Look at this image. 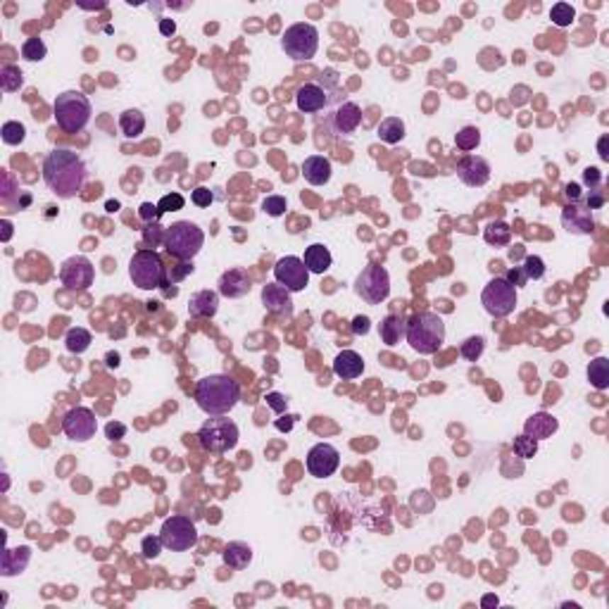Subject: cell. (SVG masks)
I'll list each match as a JSON object with an SVG mask.
<instances>
[{
	"label": "cell",
	"instance_id": "4dcf8cb0",
	"mask_svg": "<svg viewBox=\"0 0 609 609\" xmlns=\"http://www.w3.org/2000/svg\"><path fill=\"white\" fill-rule=\"evenodd\" d=\"M376 133H379V138L384 140V143L396 145V143H400V140L405 138V122L400 117H386L384 122L379 124Z\"/></svg>",
	"mask_w": 609,
	"mask_h": 609
},
{
	"label": "cell",
	"instance_id": "484cf974",
	"mask_svg": "<svg viewBox=\"0 0 609 609\" xmlns=\"http://www.w3.org/2000/svg\"><path fill=\"white\" fill-rule=\"evenodd\" d=\"M219 310V293L217 291H198L189 300L191 317H214Z\"/></svg>",
	"mask_w": 609,
	"mask_h": 609
},
{
	"label": "cell",
	"instance_id": "74e56055",
	"mask_svg": "<svg viewBox=\"0 0 609 609\" xmlns=\"http://www.w3.org/2000/svg\"><path fill=\"white\" fill-rule=\"evenodd\" d=\"M484 350H486V340L481 338V336L466 338L464 343L459 345V354L466 359V362H479L481 354H484Z\"/></svg>",
	"mask_w": 609,
	"mask_h": 609
},
{
	"label": "cell",
	"instance_id": "ba28073f",
	"mask_svg": "<svg viewBox=\"0 0 609 609\" xmlns=\"http://www.w3.org/2000/svg\"><path fill=\"white\" fill-rule=\"evenodd\" d=\"M238 438H240V431H238L236 421L229 419L226 414L210 417L198 431L200 445H203L207 452H229L238 445Z\"/></svg>",
	"mask_w": 609,
	"mask_h": 609
},
{
	"label": "cell",
	"instance_id": "91938a15",
	"mask_svg": "<svg viewBox=\"0 0 609 609\" xmlns=\"http://www.w3.org/2000/svg\"><path fill=\"white\" fill-rule=\"evenodd\" d=\"M607 140H609L607 136L600 138V157H602V160H609V155H607Z\"/></svg>",
	"mask_w": 609,
	"mask_h": 609
},
{
	"label": "cell",
	"instance_id": "5bb4252c",
	"mask_svg": "<svg viewBox=\"0 0 609 609\" xmlns=\"http://www.w3.org/2000/svg\"><path fill=\"white\" fill-rule=\"evenodd\" d=\"M274 279H276V284L284 286L286 291L300 293L310 284V272H307L303 259L296 255H289V257H281L279 262L274 264Z\"/></svg>",
	"mask_w": 609,
	"mask_h": 609
},
{
	"label": "cell",
	"instance_id": "3957f363",
	"mask_svg": "<svg viewBox=\"0 0 609 609\" xmlns=\"http://www.w3.org/2000/svg\"><path fill=\"white\" fill-rule=\"evenodd\" d=\"M407 343L419 354H436L445 343V321L440 314L419 312L407 321Z\"/></svg>",
	"mask_w": 609,
	"mask_h": 609
},
{
	"label": "cell",
	"instance_id": "44dd1931",
	"mask_svg": "<svg viewBox=\"0 0 609 609\" xmlns=\"http://www.w3.org/2000/svg\"><path fill=\"white\" fill-rule=\"evenodd\" d=\"M296 103L300 112L314 115V112H321L326 107V103H329V93L321 89L319 84H305V86H300L296 93Z\"/></svg>",
	"mask_w": 609,
	"mask_h": 609
},
{
	"label": "cell",
	"instance_id": "f5cc1de1",
	"mask_svg": "<svg viewBox=\"0 0 609 609\" xmlns=\"http://www.w3.org/2000/svg\"><path fill=\"white\" fill-rule=\"evenodd\" d=\"M0 179H3V193H0V196H3V200H10V196H12V191H15V179H12V174L5 169L3 174H0Z\"/></svg>",
	"mask_w": 609,
	"mask_h": 609
},
{
	"label": "cell",
	"instance_id": "8d00e7d4",
	"mask_svg": "<svg viewBox=\"0 0 609 609\" xmlns=\"http://www.w3.org/2000/svg\"><path fill=\"white\" fill-rule=\"evenodd\" d=\"M45 55H48V48H45L43 38H26L22 43V57L26 62H41Z\"/></svg>",
	"mask_w": 609,
	"mask_h": 609
},
{
	"label": "cell",
	"instance_id": "e575fe53",
	"mask_svg": "<svg viewBox=\"0 0 609 609\" xmlns=\"http://www.w3.org/2000/svg\"><path fill=\"white\" fill-rule=\"evenodd\" d=\"M24 84V74L22 69L15 65H5L3 69H0V89H3L5 93H15L22 89Z\"/></svg>",
	"mask_w": 609,
	"mask_h": 609
},
{
	"label": "cell",
	"instance_id": "9f6ffc18",
	"mask_svg": "<svg viewBox=\"0 0 609 609\" xmlns=\"http://www.w3.org/2000/svg\"><path fill=\"white\" fill-rule=\"evenodd\" d=\"M564 196L569 198V203H579V200H581V186L579 184H566L564 186Z\"/></svg>",
	"mask_w": 609,
	"mask_h": 609
},
{
	"label": "cell",
	"instance_id": "8992f818",
	"mask_svg": "<svg viewBox=\"0 0 609 609\" xmlns=\"http://www.w3.org/2000/svg\"><path fill=\"white\" fill-rule=\"evenodd\" d=\"M205 243V233L198 224L189 222H174L172 226H167L164 231V245L169 250V255H174L181 262H189L200 252V247Z\"/></svg>",
	"mask_w": 609,
	"mask_h": 609
},
{
	"label": "cell",
	"instance_id": "7c38bea8",
	"mask_svg": "<svg viewBox=\"0 0 609 609\" xmlns=\"http://www.w3.org/2000/svg\"><path fill=\"white\" fill-rule=\"evenodd\" d=\"M354 293L362 300H367L369 305H381L391 296V276H388V272L379 264L364 267L362 274L354 281Z\"/></svg>",
	"mask_w": 609,
	"mask_h": 609
},
{
	"label": "cell",
	"instance_id": "680465c9",
	"mask_svg": "<svg viewBox=\"0 0 609 609\" xmlns=\"http://www.w3.org/2000/svg\"><path fill=\"white\" fill-rule=\"evenodd\" d=\"M481 605H484V607H498V598H495V595H486V598L481 600Z\"/></svg>",
	"mask_w": 609,
	"mask_h": 609
},
{
	"label": "cell",
	"instance_id": "e0dca14e",
	"mask_svg": "<svg viewBox=\"0 0 609 609\" xmlns=\"http://www.w3.org/2000/svg\"><path fill=\"white\" fill-rule=\"evenodd\" d=\"M457 177L464 186L481 189L491 181V164L479 155H466L457 162Z\"/></svg>",
	"mask_w": 609,
	"mask_h": 609
},
{
	"label": "cell",
	"instance_id": "ab89813d",
	"mask_svg": "<svg viewBox=\"0 0 609 609\" xmlns=\"http://www.w3.org/2000/svg\"><path fill=\"white\" fill-rule=\"evenodd\" d=\"M0 136H3V143L8 145H19L24 143L26 138V129L22 122H5L3 129H0Z\"/></svg>",
	"mask_w": 609,
	"mask_h": 609
},
{
	"label": "cell",
	"instance_id": "f546056e",
	"mask_svg": "<svg viewBox=\"0 0 609 609\" xmlns=\"http://www.w3.org/2000/svg\"><path fill=\"white\" fill-rule=\"evenodd\" d=\"M119 129L126 138H138L145 131V117L140 110H124L119 115Z\"/></svg>",
	"mask_w": 609,
	"mask_h": 609
},
{
	"label": "cell",
	"instance_id": "d4e9b609",
	"mask_svg": "<svg viewBox=\"0 0 609 609\" xmlns=\"http://www.w3.org/2000/svg\"><path fill=\"white\" fill-rule=\"evenodd\" d=\"M31 559V547L22 545V547H8L3 552V559H0V574L3 576H17L22 574L26 566H29Z\"/></svg>",
	"mask_w": 609,
	"mask_h": 609
},
{
	"label": "cell",
	"instance_id": "7402d4cb",
	"mask_svg": "<svg viewBox=\"0 0 609 609\" xmlns=\"http://www.w3.org/2000/svg\"><path fill=\"white\" fill-rule=\"evenodd\" d=\"M362 371H364V359H362V354L354 350L338 352L336 359H333V374L343 381H352V379L362 376Z\"/></svg>",
	"mask_w": 609,
	"mask_h": 609
},
{
	"label": "cell",
	"instance_id": "d6a6232c",
	"mask_svg": "<svg viewBox=\"0 0 609 609\" xmlns=\"http://www.w3.org/2000/svg\"><path fill=\"white\" fill-rule=\"evenodd\" d=\"M484 238L488 245H495V247H505L507 243L512 240V229L510 224L498 219V222H491L484 229Z\"/></svg>",
	"mask_w": 609,
	"mask_h": 609
},
{
	"label": "cell",
	"instance_id": "603a6c76",
	"mask_svg": "<svg viewBox=\"0 0 609 609\" xmlns=\"http://www.w3.org/2000/svg\"><path fill=\"white\" fill-rule=\"evenodd\" d=\"M559 428V421L547 412H535L531 417L526 419L524 424V433L531 436L535 440H545V438H552Z\"/></svg>",
	"mask_w": 609,
	"mask_h": 609
},
{
	"label": "cell",
	"instance_id": "816d5d0a",
	"mask_svg": "<svg viewBox=\"0 0 609 609\" xmlns=\"http://www.w3.org/2000/svg\"><path fill=\"white\" fill-rule=\"evenodd\" d=\"M267 405H269L274 412H286V407H289V400L281 396V393H269V396H267Z\"/></svg>",
	"mask_w": 609,
	"mask_h": 609
},
{
	"label": "cell",
	"instance_id": "11a10c76",
	"mask_svg": "<svg viewBox=\"0 0 609 609\" xmlns=\"http://www.w3.org/2000/svg\"><path fill=\"white\" fill-rule=\"evenodd\" d=\"M602 205H605V193H602L600 189H593V191H591V198H588V205H586V207H588V210L593 212V210H598V207H602Z\"/></svg>",
	"mask_w": 609,
	"mask_h": 609
},
{
	"label": "cell",
	"instance_id": "ffe728a7",
	"mask_svg": "<svg viewBox=\"0 0 609 609\" xmlns=\"http://www.w3.org/2000/svg\"><path fill=\"white\" fill-rule=\"evenodd\" d=\"M262 305L272 314H279V317H291L293 314L291 291H286L281 284H267L264 286L262 289Z\"/></svg>",
	"mask_w": 609,
	"mask_h": 609
},
{
	"label": "cell",
	"instance_id": "6da1fadb",
	"mask_svg": "<svg viewBox=\"0 0 609 609\" xmlns=\"http://www.w3.org/2000/svg\"><path fill=\"white\" fill-rule=\"evenodd\" d=\"M86 164L72 150H52L43 160V181L57 198H77L86 184Z\"/></svg>",
	"mask_w": 609,
	"mask_h": 609
},
{
	"label": "cell",
	"instance_id": "f35d334b",
	"mask_svg": "<svg viewBox=\"0 0 609 609\" xmlns=\"http://www.w3.org/2000/svg\"><path fill=\"white\" fill-rule=\"evenodd\" d=\"M512 450H514V454H517V457H521V459H531L533 454L538 452V440L531 438V436H526V433H521V436L514 438Z\"/></svg>",
	"mask_w": 609,
	"mask_h": 609
},
{
	"label": "cell",
	"instance_id": "b9f144b4",
	"mask_svg": "<svg viewBox=\"0 0 609 609\" xmlns=\"http://www.w3.org/2000/svg\"><path fill=\"white\" fill-rule=\"evenodd\" d=\"M550 19L557 26H571V22L576 19V10H574L569 3H557V5H552Z\"/></svg>",
	"mask_w": 609,
	"mask_h": 609
},
{
	"label": "cell",
	"instance_id": "7a4b0ae2",
	"mask_svg": "<svg viewBox=\"0 0 609 609\" xmlns=\"http://www.w3.org/2000/svg\"><path fill=\"white\" fill-rule=\"evenodd\" d=\"M196 403L205 414H229L240 400V386L226 374H210L196 384Z\"/></svg>",
	"mask_w": 609,
	"mask_h": 609
},
{
	"label": "cell",
	"instance_id": "60d3db41",
	"mask_svg": "<svg viewBox=\"0 0 609 609\" xmlns=\"http://www.w3.org/2000/svg\"><path fill=\"white\" fill-rule=\"evenodd\" d=\"M521 272H524L526 281H538L545 276V262L538 255H526L524 264H521Z\"/></svg>",
	"mask_w": 609,
	"mask_h": 609
},
{
	"label": "cell",
	"instance_id": "83f0119b",
	"mask_svg": "<svg viewBox=\"0 0 609 609\" xmlns=\"http://www.w3.org/2000/svg\"><path fill=\"white\" fill-rule=\"evenodd\" d=\"M407 333V321L400 314H388L379 324V336L386 345H398Z\"/></svg>",
	"mask_w": 609,
	"mask_h": 609
},
{
	"label": "cell",
	"instance_id": "cb8c5ba5",
	"mask_svg": "<svg viewBox=\"0 0 609 609\" xmlns=\"http://www.w3.org/2000/svg\"><path fill=\"white\" fill-rule=\"evenodd\" d=\"M333 167L324 155H312L303 162V177L307 184L312 186H326L331 181Z\"/></svg>",
	"mask_w": 609,
	"mask_h": 609
},
{
	"label": "cell",
	"instance_id": "db71d44e",
	"mask_svg": "<svg viewBox=\"0 0 609 609\" xmlns=\"http://www.w3.org/2000/svg\"><path fill=\"white\" fill-rule=\"evenodd\" d=\"M583 181L591 186V191L593 189H598L600 186V181H602V174H600V169H595V167H588V169L583 172Z\"/></svg>",
	"mask_w": 609,
	"mask_h": 609
},
{
	"label": "cell",
	"instance_id": "6125c7cd",
	"mask_svg": "<svg viewBox=\"0 0 609 609\" xmlns=\"http://www.w3.org/2000/svg\"><path fill=\"white\" fill-rule=\"evenodd\" d=\"M107 210H110V212L119 210V203H112V200H110V203H107Z\"/></svg>",
	"mask_w": 609,
	"mask_h": 609
},
{
	"label": "cell",
	"instance_id": "8fae6325",
	"mask_svg": "<svg viewBox=\"0 0 609 609\" xmlns=\"http://www.w3.org/2000/svg\"><path fill=\"white\" fill-rule=\"evenodd\" d=\"M160 540L167 550L172 552H186L198 545V528L189 517H169L160 528Z\"/></svg>",
	"mask_w": 609,
	"mask_h": 609
},
{
	"label": "cell",
	"instance_id": "bcb514c9",
	"mask_svg": "<svg viewBox=\"0 0 609 609\" xmlns=\"http://www.w3.org/2000/svg\"><path fill=\"white\" fill-rule=\"evenodd\" d=\"M191 200H193V205H198V207H210L214 203V193L207 189V186H198V189L191 193Z\"/></svg>",
	"mask_w": 609,
	"mask_h": 609
},
{
	"label": "cell",
	"instance_id": "30bf717a",
	"mask_svg": "<svg viewBox=\"0 0 609 609\" xmlns=\"http://www.w3.org/2000/svg\"><path fill=\"white\" fill-rule=\"evenodd\" d=\"M481 303L491 317H510L517 307V289L505 276H495L486 284L484 293H481Z\"/></svg>",
	"mask_w": 609,
	"mask_h": 609
},
{
	"label": "cell",
	"instance_id": "f6af8a7d",
	"mask_svg": "<svg viewBox=\"0 0 609 609\" xmlns=\"http://www.w3.org/2000/svg\"><path fill=\"white\" fill-rule=\"evenodd\" d=\"M184 205H186V200H184V196L181 193H169V196H164L162 200H160L157 203V207H160V212H177V210H184Z\"/></svg>",
	"mask_w": 609,
	"mask_h": 609
},
{
	"label": "cell",
	"instance_id": "9c48e42d",
	"mask_svg": "<svg viewBox=\"0 0 609 609\" xmlns=\"http://www.w3.org/2000/svg\"><path fill=\"white\" fill-rule=\"evenodd\" d=\"M281 48L286 50V55L293 57L296 62H303V60H312L317 55L319 48V31L314 24L307 22H298L289 26L281 36Z\"/></svg>",
	"mask_w": 609,
	"mask_h": 609
},
{
	"label": "cell",
	"instance_id": "2e32d148",
	"mask_svg": "<svg viewBox=\"0 0 609 609\" xmlns=\"http://www.w3.org/2000/svg\"><path fill=\"white\" fill-rule=\"evenodd\" d=\"M340 464V452L331 443H317L307 452V471L314 479H329Z\"/></svg>",
	"mask_w": 609,
	"mask_h": 609
},
{
	"label": "cell",
	"instance_id": "5b68a950",
	"mask_svg": "<svg viewBox=\"0 0 609 609\" xmlns=\"http://www.w3.org/2000/svg\"><path fill=\"white\" fill-rule=\"evenodd\" d=\"M362 124L359 105L345 96V91H331L329 103L324 107V126L333 136H350Z\"/></svg>",
	"mask_w": 609,
	"mask_h": 609
},
{
	"label": "cell",
	"instance_id": "681fc988",
	"mask_svg": "<svg viewBox=\"0 0 609 609\" xmlns=\"http://www.w3.org/2000/svg\"><path fill=\"white\" fill-rule=\"evenodd\" d=\"M105 436L115 443V440H122L126 436V426L122 424V421H110V424L105 426Z\"/></svg>",
	"mask_w": 609,
	"mask_h": 609
},
{
	"label": "cell",
	"instance_id": "7dc6e473",
	"mask_svg": "<svg viewBox=\"0 0 609 609\" xmlns=\"http://www.w3.org/2000/svg\"><path fill=\"white\" fill-rule=\"evenodd\" d=\"M319 86L326 93L338 91L340 89V86H338V72L336 69H324V72H321V77H319Z\"/></svg>",
	"mask_w": 609,
	"mask_h": 609
},
{
	"label": "cell",
	"instance_id": "c3c4849f",
	"mask_svg": "<svg viewBox=\"0 0 609 609\" xmlns=\"http://www.w3.org/2000/svg\"><path fill=\"white\" fill-rule=\"evenodd\" d=\"M138 217L143 219L145 224H157V219L162 217V212H160V207H157V205H152V203H143V205H140V210H138Z\"/></svg>",
	"mask_w": 609,
	"mask_h": 609
},
{
	"label": "cell",
	"instance_id": "836d02e7",
	"mask_svg": "<svg viewBox=\"0 0 609 609\" xmlns=\"http://www.w3.org/2000/svg\"><path fill=\"white\" fill-rule=\"evenodd\" d=\"M588 381L598 391H607L609 388V359L607 357H595L591 367H588Z\"/></svg>",
	"mask_w": 609,
	"mask_h": 609
},
{
	"label": "cell",
	"instance_id": "ee69618b",
	"mask_svg": "<svg viewBox=\"0 0 609 609\" xmlns=\"http://www.w3.org/2000/svg\"><path fill=\"white\" fill-rule=\"evenodd\" d=\"M162 540H160V535H148V538H143V543H140V552H143L145 559H157L160 552H162Z\"/></svg>",
	"mask_w": 609,
	"mask_h": 609
},
{
	"label": "cell",
	"instance_id": "6f0895ef",
	"mask_svg": "<svg viewBox=\"0 0 609 609\" xmlns=\"http://www.w3.org/2000/svg\"><path fill=\"white\" fill-rule=\"evenodd\" d=\"M174 31H177L174 19H160V33H162V36H172Z\"/></svg>",
	"mask_w": 609,
	"mask_h": 609
},
{
	"label": "cell",
	"instance_id": "52a82bcc",
	"mask_svg": "<svg viewBox=\"0 0 609 609\" xmlns=\"http://www.w3.org/2000/svg\"><path fill=\"white\" fill-rule=\"evenodd\" d=\"M129 276L133 281V286H138L140 291H155L160 286H164L167 269H164L162 257H160L155 250H150V247H143V250L133 252V257L129 262Z\"/></svg>",
	"mask_w": 609,
	"mask_h": 609
},
{
	"label": "cell",
	"instance_id": "7bdbcfd3",
	"mask_svg": "<svg viewBox=\"0 0 609 609\" xmlns=\"http://www.w3.org/2000/svg\"><path fill=\"white\" fill-rule=\"evenodd\" d=\"M262 210L269 217H281V214H286V210H289V203H286L284 196H267L262 200Z\"/></svg>",
	"mask_w": 609,
	"mask_h": 609
},
{
	"label": "cell",
	"instance_id": "9a60e30c",
	"mask_svg": "<svg viewBox=\"0 0 609 609\" xmlns=\"http://www.w3.org/2000/svg\"><path fill=\"white\" fill-rule=\"evenodd\" d=\"M62 431L69 440H77V443H86L96 436L98 431V419L89 407H74L65 414L62 419Z\"/></svg>",
	"mask_w": 609,
	"mask_h": 609
},
{
	"label": "cell",
	"instance_id": "d6986e66",
	"mask_svg": "<svg viewBox=\"0 0 609 609\" xmlns=\"http://www.w3.org/2000/svg\"><path fill=\"white\" fill-rule=\"evenodd\" d=\"M219 296L224 298H243L250 293L252 289V281H250V274H247L245 269H240V267H233V269L224 272L222 276H219Z\"/></svg>",
	"mask_w": 609,
	"mask_h": 609
},
{
	"label": "cell",
	"instance_id": "ac0fdd59",
	"mask_svg": "<svg viewBox=\"0 0 609 609\" xmlns=\"http://www.w3.org/2000/svg\"><path fill=\"white\" fill-rule=\"evenodd\" d=\"M561 224H564V229L569 233H579V236H588V233H593L595 229L593 212L579 203H569L564 210H561Z\"/></svg>",
	"mask_w": 609,
	"mask_h": 609
},
{
	"label": "cell",
	"instance_id": "d590c367",
	"mask_svg": "<svg viewBox=\"0 0 609 609\" xmlns=\"http://www.w3.org/2000/svg\"><path fill=\"white\" fill-rule=\"evenodd\" d=\"M479 143H481V131L476 129V126H464V129H459L457 133H454V145L464 152L476 150Z\"/></svg>",
	"mask_w": 609,
	"mask_h": 609
},
{
	"label": "cell",
	"instance_id": "4316f807",
	"mask_svg": "<svg viewBox=\"0 0 609 609\" xmlns=\"http://www.w3.org/2000/svg\"><path fill=\"white\" fill-rule=\"evenodd\" d=\"M303 262H305L307 272H310V274H326V272L331 269L333 257H331V252H329V247H326V245L312 243V245L305 250Z\"/></svg>",
	"mask_w": 609,
	"mask_h": 609
},
{
	"label": "cell",
	"instance_id": "94428289",
	"mask_svg": "<svg viewBox=\"0 0 609 609\" xmlns=\"http://www.w3.org/2000/svg\"><path fill=\"white\" fill-rule=\"evenodd\" d=\"M3 229H5V231H3V240H10V236H12V224L8 222V219L3 222Z\"/></svg>",
	"mask_w": 609,
	"mask_h": 609
},
{
	"label": "cell",
	"instance_id": "1f68e13d",
	"mask_svg": "<svg viewBox=\"0 0 609 609\" xmlns=\"http://www.w3.org/2000/svg\"><path fill=\"white\" fill-rule=\"evenodd\" d=\"M91 343H93V336H91L89 329H84V326H74V329H69L65 336V345L72 354L86 352L91 347Z\"/></svg>",
	"mask_w": 609,
	"mask_h": 609
},
{
	"label": "cell",
	"instance_id": "4fadbf2b",
	"mask_svg": "<svg viewBox=\"0 0 609 609\" xmlns=\"http://www.w3.org/2000/svg\"><path fill=\"white\" fill-rule=\"evenodd\" d=\"M60 281H62L67 291H86L96 281V267H93L89 257L74 255L65 259L62 267H60Z\"/></svg>",
	"mask_w": 609,
	"mask_h": 609
},
{
	"label": "cell",
	"instance_id": "f1b7e54d",
	"mask_svg": "<svg viewBox=\"0 0 609 609\" xmlns=\"http://www.w3.org/2000/svg\"><path fill=\"white\" fill-rule=\"evenodd\" d=\"M224 564L231 569H245L252 561V547L247 543H240V540H233L224 547Z\"/></svg>",
	"mask_w": 609,
	"mask_h": 609
},
{
	"label": "cell",
	"instance_id": "277c9868",
	"mask_svg": "<svg viewBox=\"0 0 609 609\" xmlns=\"http://www.w3.org/2000/svg\"><path fill=\"white\" fill-rule=\"evenodd\" d=\"M52 115H55V122L65 133H79L89 126L93 107L91 100L82 91H65L52 103Z\"/></svg>",
	"mask_w": 609,
	"mask_h": 609
},
{
	"label": "cell",
	"instance_id": "f907efd6",
	"mask_svg": "<svg viewBox=\"0 0 609 609\" xmlns=\"http://www.w3.org/2000/svg\"><path fill=\"white\" fill-rule=\"evenodd\" d=\"M371 329V319L369 317H362V314H357V317L352 319V333L354 336H367Z\"/></svg>",
	"mask_w": 609,
	"mask_h": 609
}]
</instances>
